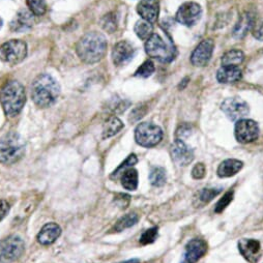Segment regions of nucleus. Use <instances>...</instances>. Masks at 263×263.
Wrapping results in <instances>:
<instances>
[{
	"label": "nucleus",
	"instance_id": "b1692460",
	"mask_svg": "<svg viewBox=\"0 0 263 263\" xmlns=\"http://www.w3.org/2000/svg\"><path fill=\"white\" fill-rule=\"evenodd\" d=\"M121 184L128 191H135L138 186V172L134 168H127L122 172Z\"/></svg>",
	"mask_w": 263,
	"mask_h": 263
},
{
	"label": "nucleus",
	"instance_id": "f704fd0d",
	"mask_svg": "<svg viewBox=\"0 0 263 263\" xmlns=\"http://www.w3.org/2000/svg\"><path fill=\"white\" fill-rule=\"evenodd\" d=\"M158 237V228L157 227H153L151 229H147L140 237V243L145 246V245H149L153 243Z\"/></svg>",
	"mask_w": 263,
	"mask_h": 263
},
{
	"label": "nucleus",
	"instance_id": "6ab92c4d",
	"mask_svg": "<svg viewBox=\"0 0 263 263\" xmlns=\"http://www.w3.org/2000/svg\"><path fill=\"white\" fill-rule=\"evenodd\" d=\"M60 234L61 229L57 224L48 223L42 228V230L37 234V241L43 246H49L55 242Z\"/></svg>",
	"mask_w": 263,
	"mask_h": 263
},
{
	"label": "nucleus",
	"instance_id": "ea45409f",
	"mask_svg": "<svg viewBox=\"0 0 263 263\" xmlns=\"http://www.w3.org/2000/svg\"><path fill=\"white\" fill-rule=\"evenodd\" d=\"M121 263H140V261L138 259H132V260H127V261H124Z\"/></svg>",
	"mask_w": 263,
	"mask_h": 263
},
{
	"label": "nucleus",
	"instance_id": "e433bc0d",
	"mask_svg": "<svg viewBox=\"0 0 263 263\" xmlns=\"http://www.w3.org/2000/svg\"><path fill=\"white\" fill-rule=\"evenodd\" d=\"M191 133V126L186 125V124H183L182 126H180L177 132H176V137L177 139H181L184 138V137H187Z\"/></svg>",
	"mask_w": 263,
	"mask_h": 263
},
{
	"label": "nucleus",
	"instance_id": "473e14b6",
	"mask_svg": "<svg viewBox=\"0 0 263 263\" xmlns=\"http://www.w3.org/2000/svg\"><path fill=\"white\" fill-rule=\"evenodd\" d=\"M138 162V159L135 155H130L127 157V159L113 172V174L111 175V178H117L119 176V174H121L125 169L133 167L136 163Z\"/></svg>",
	"mask_w": 263,
	"mask_h": 263
},
{
	"label": "nucleus",
	"instance_id": "a19ab883",
	"mask_svg": "<svg viewBox=\"0 0 263 263\" xmlns=\"http://www.w3.org/2000/svg\"><path fill=\"white\" fill-rule=\"evenodd\" d=\"M3 24H4V22H3V19L0 18V29H2V27H3Z\"/></svg>",
	"mask_w": 263,
	"mask_h": 263
},
{
	"label": "nucleus",
	"instance_id": "1a4fd4ad",
	"mask_svg": "<svg viewBox=\"0 0 263 263\" xmlns=\"http://www.w3.org/2000/svg\"><path fill=\"white\" fill-rule=\"evenodd\" d=\"M202 16V8L194 2L184 3L176 12V21L186 27H192L197 24Z\"/></svg>",
	"mask_w": 263,
	"mask_h": 263
},
{
	"label": "nucleus",
	"instance_id": "7ed1b4c3",
	"mask_svg": "<svg viewBox=\"0 0 263 263\" xmlns=\"http://www.w3.org/2000/svg\"><path fill=\"white\" fill-rule=\"evenodd\" d=\"M26 103L24 86L17 80L8 81L0 90V104L7 116L16 117Z\"/></svg>",
	"mask_w": 263,
	"mask_h": 263
},
{
	"label": "nucleus",
	"instance_id": "a211bd4d",
	"mask_svg": "<svg viewBox=\"0 0 263 263\" xmlns=\"http://www.w3.org/2000/svg\"><path fill=\"white\" fill-rule=\"evenodd\" d=\"M137 12L142 18L149 23H156L160 15L159 0H140L137 6Z\"/></svg>",
	"mask_w": 263,
	"mask_h": 263
},
{
	"label": "nucleus",
	"instance_id": "aec40b11",
	"mask_svg": "<svg viewBox=\"0 0 263 263\" xmlns=\"http://www.w3.org/2000/svg\"><path fill=\"white\" fill-rule=\"evenodd\" d=\"M242 73L239 67H229L222 65V68L217 72V80L223 84L235 83L241 79Z\"/></svg>",
	"mask_w": 263,
	"mask_h": 263
},
{
	"label": "nucleus",
	"instance_id": "cd10ccee",
	"mask_svg": "<svg viewBox=\"0 0 263 263\" xmlns=\"http://www.w3.org/2000/svg\"><path fill=\"white\" fill-rule=\"evenodd\" d=\"M166 171L162 167H154L149 174L151 183L155 186H162L166 182Z\"/></svg>",
	"mask_w": 263,
	"mask_h": 263
},
{
	"label": "nucleus",
	"instance_id": "a878e982",
	"mask_svg": "<svg viewBox=\"0 0 263 263\" xmlns=\"http://www.w3.org/2000/svg\"><path fill=\"white\" fill-rule=\"evenodd\" d=\"M138 220H139V217H138L137 214H134V213L133 214H127V215L121 217L117 221V223L113 227L112 231L113 232H121V231H123L126 228H129L132 226L136 225Z\"/></svg>",
	"mask_w": 263,
	"mask_h": 263
},
{
	"label": "nucleus",
	"instance_id": "4be33fe9",
	"mask_svg": "<svg viewBox=\"0 0 263 263\" xmlns=\"http://www.w3.org/2000/svg\"><path fill=\"white\" fill-rule=\"evenodd\" d=\"M242 166L243 164L239 160H235V159L225 160L224 162L221 163V165L218 168V175L220 177L233 176L241 170Z\"/></svg>",
	"mask_w": 263,
	"mask_h": 263
},
{
	"label": "nucleus",
	"instance_id": "9d476101",
	"mask_svg": "<svg viewBox=\"0 0 263 263\" xmlns=\"http://www.w3.org/2000/svg\"><path fill=\"white\" fill-rule=\"evenodd\" d=\"M259 126L256 121L252 119H240L235 124L234 135L238 142L247 144L258 139Z\"/></svg>",
	"mask_w": 263,
	"mask_h": 263
},
{
	"label": "nucleus",
	"instance_id": "c9c22d12",
	"mask_svg": "<svg viewBox=\"0 0 263 263\" xmlns=\"http://www.w3.org/2000/svg\"><path fill=\"white\" fill-rule=\"evenodd\" d=\"M205 173H206V168L202 163L195 165V167L192 170V176L195 179H202L205 176Z\"/></svg>",
	"mask_w": 263,
	"mask_h": 263
},
{
	"label": "nucleus",
	"instance_id": "20e7f679",
	"mask_svg": "<svg viewBox=\"0 0 263 263\" xmlns=\"http://www.w3.org/2000/svg\"><path fill=\"white\" fill-rule=\"evenodd\" d=\"M25 154L24 141L16 132H10L0 138V163L12 165L19 162Z\"/></svg>",
	"mask_w": 263,
	"mask_h": 263
},
{
	"label": "nucleus",
	"instance_id": "ddd939ff",
	"mask_svg": "<svg viewBox=\"0 0 263 263\" xmlns=\"http://www.w3.org/2000/svg\"><path fill=\"white\" fill-rule=\"evenodd\" d=\"M136 54L135 47L127 41L118 42L112 49V61L116 67L127 64Z\"/></svg>",
	"mask_w": 263,
	"mask_h": 263
},
{
	"label": "nucleus",
	"instance_id": "f3484780",
	"mask_svg": "<svg viewBox=\"0 0 263 263\" xmlns=\"http://www.w3.org/2000/svg\"><path fill=\"white\" fill-rule=\"evenodd\" d=\"M34 24V15L27 10H20L10 23L13 32H25L32 28Z\"/></svg>",
	"mask_w": 263,
	"mask_h": 263
},
{
	"label": "nucleus",
	"instance_id": "2eb2a0df",
	"mask_svg": "<svg viewBox=\"0 0 263 263\" xmlns=\"http://www.w3.org/2000/svg\"><path fill=\"white\" fill-rule=\"evenodd\" d=\"M238 250L241 256L250 263H257L261 257V245L253 238H242L238 241Z\"/></svg>",
	"mask_w": 263,
	"mask_h": 263
},
{
	"label": "nucleus",
	"instance_id": "6e6552de",
	"mask_svg": "<svg viewBox=\"0 0 263 263\" xmlns=\"http://www.w3.org/2000/svg\"><path fill=\"white\" fill-rule=\"evenodd\" d=\"M24 241L18 236H10L0 240V263H12L24 253Z\"/></svg>",
	"mask_w": 263,
	"mask_h": 263
},
{
	"label": "nucleus",
	"instance_id": "4c0bfd02",
	"mask_svg": "<svg viewBox=\"0 0 263 263\" xmlns=\"http://www.w3.org/2000/svg\"><path fill=\"white\" fill-rule=\"evenodd\" d=\"M253 35L257 40L263 42V21L255 24V26L253 28Z\"/></svg>",
	"mask_w": 263,
	"mask_h": 263
},
{
	"label": "nucleus",
	"instance_id": "7c9ffc66",
	"mask_svg": "<svg viewBox=\"0 0 263 263\" xmlns=\"http://www.w3.org/2000/svg\"><path fill=\"white\" fill-rule=\"evenodd\" d=\"M101 26L108 33H113L117 29L116 16L112 13L104 16L101 20Z\"/></svg>",
	"mask_w": 263,
	"mask_h": 263
},
{
	"label": "nucleus",
	"instance_id": "0eeeda50",
	"mask_svg": "<svg viewBox=\"0 0 263 263\" xmlns=\"http://www.w3.org/2000/svg\"><path fill=\"white\" fill-rule=\"evenodd\" d=\"M163 139L162 128L153 122H142L135 129V140L143 147H154Z\"/></svg>",
	"mask_w": 263,
	"mask_h": 263
},
{
	"label": "nucleus",
	"instance_id": "bb28decb",
	"mask_svg": "<svg viewBox=\"0 0 263 263\" xmlns=\"http://www.w3.org/2000/svg\"><path fill=\"white\" fill-rule=\"evenodd\" d=\"M137 36L142 41H147L154 34V26L145 20H139L134 27Z\"/></svg>",
	"mask_w": 263,
	"mask_h": 263
},
{
	"label": "nucleus",
	"instance_id": "f03ea898",
	"mask_svg": "<svg viewBox=\"0 0 263 263\" xmlns=\"http://www.w3.org/2000/svg\"><path fill=\"white\" fill-rule=\"evenodd\" d=\"M60 96V85L50 74L39 75L31 84V99L40 108L53 106Z\"/></svg>",
	"mask_w": 263,
	"mask_h": 263
},
{
	"label": "nucleus",
	"instance_id": "f257e3e1",
	"mask_svg": "<svg viewBox=\"0 0 263 263\" xmlns=\"http://www.w3.org/2000/svg\"><path fill=\"white\" fill-rule=\"evenodd\" d=\"M107 48L108 43L105 35L97 31H90L78 41L76 52L83 62L93 64L105 57Z\"/></svg>",
	"mask_w": 263,
	"mask_h": 263
},
{
	"label": "nucleus",
	"instance_id": "f8f14e48",
	"mask_svg": "<svg viewBox=\"0 0 263 263\" xmlns=\"http://www.w3.org/2000/svg\"><path fill=\"white\" fill-rule=\"evenodd\" d=\"M215 49V43L213 40H203L195 48L191 55V62L194 67L202 68L210 62Z\"/></svg>",
	"mask_w": 263,
	"mask_h": 263
},
{
	"label": "nucleus",
	"instance_id": "423d86ee",
	"mask_svg": "<svg viewBox=\"0 0 263 263\" xmlns=\"http://www.w3.org/2000/svg\"><path fill=\"white\" fill-rule=\"evenodd\" d=\"M27 56V45L21 40H11L0 46V60L9 65H17Z\"/></svg>",
	"mask_w": 263,
	"mask_h": 263
},
{
	"label": "nucleus",
	"instance_id": "412c9836",
	"mask_svg": "<svg viewBox=\"0 0 263 263\" xmlns=\"http://www.w3.org/2000/svg\"><path fill=\"white\" fill-rule=\"evenodd\" d=\"M254 26V18L250 13H245L240 16L237 23L235 24L232 34L235 39L240 40L243 39L247 33L253 28Z\"/></svg>",
	"mask_w": 263,
	"mask_h": 263
},
{
	"label": "nucleus",
	"instance_id": "c756f323",
	"mask_svg": "<svg viewBox=\"0 0 263 263\" xmlns=\"http://www.w3.org/2000/svg\"><path fill=\"white\" fill-rule=\"evenodd\" d=\"M155 71H156L155 63L152 60H146L137 69V71L135 72V77L148 78L155 73Z\"/></svg>",
	"mask_w": 263,
	"mask_h": 263
},
{
	"label": "nucleus",
	"instance_id": "72a5a7b5",
	"mask_svg": "<svg viewBox=\"0 0 263 263\" xmlns=\"http://www.w3.org/2000/svg\"><path fill=\"white\" fill-rule=\"evenodd\" d=\"M233 194H234L233 191H229L222 197L215 208V213L221 214V213H223V211L226 210V208L230 204V202L233 199Z\"/></svg>",
	"mask_w": 263,
	"mask_h": 263
},
{
	"label": "nucleus",
	"instance_id": "9b49d317",
	"mask_svg": "<svg viewBox=\"0 0 263 263\" xmlns=\"http://www.w3.org/2000/svg\"><path fill=\"white\" fill-rule=\"evenodd\" d=\"M222 111L232 121L243 119L250 112V107L246 101L240 98L226 99L221 105Z\"/></svg>",
	"mask_w": 263,
	"mask_h": 263
},
{
	"label": "nucleus",
	"instance_id": "39448f33",
	"mask_svg": "<svg viewBox=\"0 0 263 263\" xmlns=\"http://www.w3.org/2000/svg\"><path fill=\"white\" fill-rule=\"evenodd\" d=\"M145 52L149 57L165 63L171 62L176 56V49L172 43L167 44L158 33H154L145 42Z\"/></svg>",
	"mask_w": 263,
	"mask_h": 263
},
{
	"label": "nucleus",
	"instance_id": "393cba45",
	"mask_svg": "<svg viewBox=\"0 0 263 263\" xmlns=\"http://www.w3.org/2000/svg\"><path fill=\"white\" fill-rule=\"evenodd\" d=\"M243 60V52L237 49H233L226 52L221 58L222 65H229V67H239V64H241Z\"/></svg>",
	"mask_w": 263,
	"mask_h": 263
},
{
	"label": "nucleus",
	"instance_id": "58836bf2",
	"mask_svg": "<svg viewBox=\"0 0 263 263\" xmlns=\"http://www.w3.org/2000/svg\"><path fill=\"white\" fill-rule=\"evenodd\" d=\"M10 204L6 200H0V221H2L9 213Z\"/></svg>",
	"mask_w": 263,
	"mask_h": 263
},
{
	"label": "nucleus",
	"instance_id": "5701e85b",
	"mask_svg": "<svg viewBox=\"0 0 263 263\" xmlns=\"http://www.w3.org/2000/svg\"><path fill=\"white\" fill-rule=\"evenodd\" d=\"M123 123L122 121L116 117V116H111L105 123H104V127H103V138H110L114 135H116L117 133L123 128Z\"/></svg>",
	"mask_w": 263,
	"mask_h": 263
},
{
	"label": "nucleus",
	"instance_id": "4468645a",
	"mask_svg": "<svg viewBox=\"0 0 263 263\" xmlns=\"http://www.w3.org/2000/svg\"><path fill=\"white\" fill-rule=\"evenodd\" d=\"M206 252L208 243L201 238H194L186 243L180 263H196L205 255Z\"/></svg>",
	"mask_w": 263,
	"mask_h": 263
},
{
	"label": "nucleus",
	"instance_id": "2f4dec72",
	"mask_svg": "<svg viewBox=\"0 0 263 263\" xmlns=\"http://www.w3.org/2000/svg\"><path fill=\"white\" fill-rule=\"evenodd\" d=\"M222 187H211V189H203L199 194V200L202 203L211 202L216 196H218L222 192Z\"/></svg>",
	"mask_w": 263,
	"mask_h": 263
},
{
	"label": "nucleus",
	"instance_id": "c85d7f7f",
	"mask_svg": "<svg viewBox=\"0 0 263 263\" xmlns=\"http://www.w3.org/2000/svg\"><path fill=\"white\" fill-rule=\"evenodd\" d=\"M29 11L37 17H41L47 12V4L45 0H26Z\"/></svg>",
	"mask_w": 263,
	"mask_h": 263
},
{
	"label": "nucleus",
	"instance_id": "dca6fc26",
	"mask_svg": "<svg viewBox=\"0 0 263 263\" xmlns=\"http://www.w3.org/2000/svg\"><path fill=\"white\" fill-rule=\"evenodd\" d=\"M173 161L179 166H187L194 160L193 151L181 140L176 139L171 146Z\"/></svg>",
	"mask_w": 263,
	"mask_h": 263
}]
</instances>
